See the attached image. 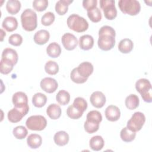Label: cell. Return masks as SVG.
Wrapping results in <instances>:
<instances>
[{"label": "cell", "mask_w": 152, "mask_h": 152, "mask_svg": "<svg viewBox=\"0 0 152 152\" xmlns=\"http://www.w3.org/2000/svg\"><path fill=\"white\" fill-rule=\"evenodd\" d=\"M21 23L23 29L26 31L34 30L37 26L36 13L30 8L26 9L21 15Z\"/></svg>", "instance_id": "1"}, {"label": "cell", "mask_w": 152, "mask_h": 152, "mask_svg": "<svg viewBox=\"0 0 152 152\" xmlns=\"http://www.w3.org/2000/svg\"><path fill=\"white\" fill-rule=\"evenodd\" d=\"M68 27L74 31L81 33L86 31L88 28V23L87 21L80 15L73 14L67 18Z\"/></svg>", "instance_id": "2"}, {"label": "cell", "mask_w": 152, "mask_h": 152, "mask_svg": "<svg viewBox=\"0 0 152 152\" xmlns=\"http://www.w3.org/2000/svg\"><path fill=\"white\" fill-rule=\"evenodd\" d=\"M135 88L144 102L147 103L152 102L151 84L148 80L141 78L137 80L135 83Z\"/></svg>", "instance_id": "3"}, {"label": "cell", "mask_w": 152, "mask_h": 152, "mask_svg": "<svg viewBox=\"0 0 152 152\" xmlns=\"http://www.w3.org/2000/svg\"><path fill=\"white\" fill-rule=\"evenodd\" d=\"M118 6L124 14L129 15H136L141 10V5L136 0H120Z\"/></svg>", "instance_id": "4"}, {"label": "cell", "mask_w": 152, "mask_h": 152, "mask_svg": "<svg viewBox=\"0 0 152 152\" xmlns=\"http://www.w3.org/2000/svg\"><path fill=\"white\" fill-rule=\"evenodd\" d=\"M26 125L27 128L32 131H42L47 125V121L42 115H33L27 118Z\"/></svg>", "instance_id": "5"}, {"label": "cell", "mask_w": 152, "mask_h": 152, "mask_svg": "<svg viewBox=\"0 0 152 152\" xmlns=\"http://www.w3.org/2000/svg\"><path fill=\"white\" fill-rule=\"evenodd\" d=\"M145 122L144 115L140 112H135L127 122L126 127L133 132H137L141 129Z\"/></svg>", "instance_id": "6"}, {"label": "cell", "mask_w": 152, "mask_h": 152, "mask_svg": "<svg viewBox=\"0 0 152 152\" xmlns=\"http://www.w3.org/2000/svg\"><path fill=\"white\" fill-rule=\"evenodd\" d=\"M115 1L113 0H100V8L103 11L104 17L109 20L115 19L117 15V10L115 5Z\"/></svg>", "instance_id": "7"}, {"label": "cell", "mask_w": 152, "mask_h": 152, "mask_svg": "<svg viewBox=\"0 0 152 152\" xmlns=\"http://www.w3.org/2000/svg\"><path fill=\"white\" fill-rule=\"evenodd\" d=\"M29 111V106H26L23 108L14 107L8 112V119L12 123H17L20 121L22 118L26 116Z\"/></svg>", "instance_id": "8"}, {"label": "cell", "mask_w": 152, "mask_h": 152, "mask_svg": "<svg viewBox=\"0 0 152 152\" xmlns=\"http://www.w3.org/2000/svg\"><path fill=\"white\" fill-rule=\"evenodd\" d=\"M115 36L112 35H99L97 41L99 48L104 51H107L112 49L115 45Z\"/></svg>", "instance_id": "9"}, {"label": "cell", "mask_w": 152, "mask_h": 152, "mask_svg": "<svg viewBox=\"0 0 152 152\" xmlns=\"http://www.w3.org/2000/svg\"><path fill=\"white\" fill-rule=\"evenodd\" d=\"M41 88L48 93L55 92L58 87L57 81L51 77H45L43 78L40 84Z\"/></svg>", "instance_id": "10"}, {"label": "cell", "mask_w": 152, "mask_h": 152, "mask_svg": "<svg viewBox=\"0 0 152 152\" xmlns=\"http://www.w3.org/2000/svg\"><path fill=\"white\" fill-rule=\"evenodd\" d=\"M61 41L64 47L67 50H74L78 43L77 37L70 33H65L61 38Z\"/></svg>", "instance_id": "11"}, {"label": "cell", "mask_w": 152, "mask_h": 152, "mask_svg": "<svg viewBox=\"0 0 152 152\" xmlns=\"http://www.w3.org/2000/svg\"><path fill=\"white\" fill-rule=\"evenodd\" d=\"M18 59V54L15 50L9 48L4 49L2 53V60L14 66L17 63Z\"/></svg>", "instance_id": "12"}, {"label": "cell", "mask_w": 152, "mask_h": 152, "mask_svg": "<svg viewBox=\"0 0 152 152\" xmlns=\"http://www.w3.org/2000/svg\"><path fill=\"white\" fill-rule=\"evenodd\" d=\"M12 103L15 107L23 108L28 105V98L26 93L22 91H18L14 93L12 98Z\"/></svg>", "instance_id": "13"}, {"label": "cell", "mask_w": 152, "mask_h": 152, "mask_svg": "<svg viewBox=\"0 0 152 152\" xmlns=\"http://www.w3.org/2000/svg\"><path fill=\"white\" fill-rule=\"evenodd\" d=\"M91 104L96 108L102 107L106 103V97L104 94L99 91L93 92L90 98Z\"/></svg>", "instance_id": "14"}, {"label": "cell", "mask_w": 152, "mask_h": 152, "mask_svg": "<svg viewBox=\"0 0 152 152\" xmlns=\"http://www.w3.org/2000/svg\"><path fill=\"white\" fill-rule=\"evenodd\" d=\"M121 116V112L118 107L115 105L107 106L105 110V116L106 119L111 122L118 121Z\"/></svg>", "instance_id": "15"}, {"label": "cell", "mask_w": 152, "mask_h": 152, "mask_svg": "<svg viewBox=\"0 0 152 152\" xmlns=\"http://www.w3.org/2000/svg\"><path fill=\"white\" fill-rule=\"evenodd\" d=\"M78 74L83 77L88 78L93 72V66L89 62H83L77 68Z\"/></svg>", "instance_id": "16"}, {"label": "cell", "mask_w": 152, "mask_h": 152, "mask_svg": "<svg viewBox=\"0 0 152 152\" xmlns=\"http://www.w3.org/2000/svg\"><path fill=\"white\" fill-rule=\"evenodd\" d=\"M50 37V34L46 30H40L37 31L34 35V42L39 45H43L46 43Z\"/></svg>", "instance_id": "17"}, {"label": "cell", "mask_w": 152, "mask_h": 152, "mask_svg": "<svg viewBox=\"0 0 152 152\" xmlns=\"http://www.w3.org/2000/svg\"><path fill=\"white\" fill-rule=\"evenodd\" d=\"M78 43L80 48L81 49L84 50H87L93 48L94 45V39L89 34H86L80 37Z\"/></svg>", "instance_id": "18"}, {"label": "cell", "mask_w": 152, "mask_h": 152, "mask_svg": "<svg viewBox=\"0 0 152 152\" xmlns=\"http://www.w3.org/2000/svg\"><path fill=\"white\" fill-rule=\"evenodd\" d=\"M2 27L8 32L15 30L18 27V21L16 18L13 17H7L2 23Z\"/></svg>", "instance_id": "19"}, {"label": "cell", "mask_w": 152, "mask_h": 152, "mask_svg": "<svg viewBox=\"0 0 152 152\" xmlns=\"http://www.w3.org/2000/svg\"><path fill=\"white\" fill-rule=\"evenodd\" d=\"M69 135L64 131L57 132L53 137L55 143L59 146H64L68 144L69 141Z\"/></svg>", "instance_id": "20"}, {"label": "cell", "mask_w": 152, "mask_h": 152, "mask_svg": "<svg viewBox=\"0 0 152 152\" xmlns=\"http://www.w3.org/2000/svg\"><path fill=\"white\" fill-rule=\"evenodd\" d=\"M104 145V141L102 136L96 135L93 136L90 140L89 145L91 149L93 151L101 150Z\"/></svg>", "instance_id": "21"}, {"label": "cell", "mask_w": 152, "mask_h": 152, "mask_svg": "<svg viewBox=\"0 0 152 152\" xmlns=\"http://www.w3.org/2000/svg\"><path fill=\"white\" fill-rule=\"evenodd\" d=\"M62 110L61 107L55 103L50 104L46 109V113L49 117L53 120L58 119L61 115Z\"/></svg>", "instance_id": "22"}, {"label": "cell", "mask_w": 152, "mask_h": 152, "mask_svg": "<svg viewBox=\"0 0 152 152\" xmlns=\"http://www.w3.org/2000/svg\"><path fill=\"white\" fill-rule=\"evenodd\" d=\"M27 143L31 148L36 149L39 148L42 143V137L37 134H31L27 138Z\"/></svg>", "instance_id": "23"}, {"label": "cell", "mask_w": 152, "mask_h": 152, "mask_svg": "<svg viewBox=\"0 0 152 152\" xmlns=\"http://www.w3.org/2000/svg\"><path fill=\"white\" fill-rule=\"evenodd\" d=\"M134 47L132 41L129 39H124L118 44V49L122 53H128L132 51Z\"/></svg>", "instance_id": "24"}, {"label": "cell", "mask_w": 152, "mask_h": 152, "mask_svg": "<svg viewBox=\"0 0 152 152\" xmlns=\"http://www.w3.org/2000/svg\"><path fill=\"white\" fill-rule=\"evenodd\" d=\"M73 1L69 0H59L55 5V11L59 15L65 14L68 10V6L71 4Z\"/></svg>", "instance_id": "25"}, {"label": "cell", "mask_w": 152, "mask_h": 152, "mask_svg": "<svg viewBox=\"0 0 152 152\" xmlns=\"http://www.w3.org/2000/svg\"><path fill=\"white\" fill-rule=\"evenodd\" d=\"M47 54L51 58H58L61 53V48L60 45L56 43L52 42L50 43L46 48Z\"/></svg>", "instance_id": "26"}, {"label": "cell", "mask_w": 152, "mask_h": 152, "mask_svg": "<svg viewBox=\"0 0 152 152\" xmlns=\"http://www.w3.org/2000/svg\"><path fill=\"white\" fill-rule=\"evenodd\" d=\"M21 2L17 0H9L6 4V9L8 13L12 15L17 14L21 8Z\"/></svg>", "instance_id": "27"}, {"label": "cell", "mask_w": 152, "mask_h": 152, "mask_svg": "<svg viewBox=\"0 0 152 152\" xmlns=\"http://www.w3.org/2000/svg\"><path fill=\"white\" fill-rule=\"evenodd\" d=\"M140 100L138 97L134 94H129L126 97L125 101L126 107L129 110L135 109L139 106Z\"/></svg>", "instance_id": "28"}, {"label": "cell", "mask_w": 152, "mask_h": 152, "mask_svg": "<svg viewBox=\"0 0 152 152\" xmlns=\"http://www.w3.org/2000/svg\"><path fill=\"white\" fill-rule=\"evenodd\" d=\"M47 102V97L41 93L34 94L32 97V103L36 107H42L45 105Z\"/></svg>", "instance_id": "29"}, {"label": "cell", "mask_w": 152, "mask_h": 152, "mask_svg": "<svg viewBox=\"0 0 152 152\" xmlns=\"http://www.w3.org/2000/svg\"><path fill=\"white\" fill-rule=\"evenodd\" d=\"M136 136V133L135 132H133L129 129L127 128V127H125L120 132V137L122 141L126 142H129L132 141Z\"/></svg>", "instance_id": "30"}, {"label": "cell", "mask_w": 152, "mask_h": 152, "mask_svg": "<svg viewBox=\"0 0 152 152\" xmlns=\"http://www.w3.org/2000/svg\"><path fill=\"white\" fill-rule=\"evenodd\" d=\"M56 100L61 105H66L70 100V94L66 90H60L56 96Z\"/></svg>", "instance_id": "31"}, {"label": "cell", "mask_w": 152, "mask_h": 152, "mask_svg": "<svg viewBox=\"0 0 152 152\" xmlns=\"http://www.w3.org/2000/svg\"><path fill=\"white\" fill-rule=\"evenodd\" d=\"M45 70L49 75H55L59 71V66L56 62L49 61L45 65Z\"/></svg>", "instance_id": "32"}, {"label": "cell", "mask_w": 152, "mask_h": 152, "mask_svg": "<svg viewBox=\"0 0 152 152\" xmlns=\"http://www.w3.org/2000/svg\"><path fill=\"white\" fill-rule=\"evenodd\" d=\"M66 114L68 116L72 119H77L81 118L83 114V112L77 109L73 104L68 107L66 110Z\"/></svg>", "instance_id": "33"}, {"label": "cell", "mask_w": 152, "mask_h": 152, "mask_svg": "<svg viewBox=\"0 0 152 152\" xmlns=\"http://www.w3.org/2000/svg\"><path fill=\"white\" fill-rule=\"evenodd\" d=\"M87 16L93 23H97L102 19L101 11L97 7L90 11H87Z\"/></svg>", "instance_id": "34"}, {"label": "cell", "mask_w": 152, "mask_h": 152, "mask_svg": "<svg viewBox=\"0 0 152 152\" xmlns=\"http://www.w3.org/2000/svg\"><path fill=\"white\" fill-rule=\"evenodd\" d=\"M12 133L17 139L22 140L26 138L28 134V131L26 127L23 126H17L13 129Z\"/></svg>", "instance_id": "35"}, {"label": "cell", "mask_w": 152, "mask_h": 152, "mask_svg": "<svg viewBox=\"0 0 152 152\" xmlns=\"http://www.w3.org/2000/svg\"><path fill=\"white\" fill-rule=\"evenodd\" d=\"M99 124H100L97 122L86 120L84 125V128L87 133L93 134L98 131L99 128Z\"/></svg>", "instance_id": "36"}, {"label": "cell", "mask_w": 152, "mask_h": 152, "mask_svg": "<svg viewBox=\"0 0 152 152\" xmlns=\"http://www.w3.org/2000/svg\"><path fill=\"white\" fill-rule=\"evenodd\" d=\"M72 104L75 107H76L82 112L86 111L87 108V103L86 100L84 98L81 97H76L74 99Z\"/></svg>", "instance_id": "37"}, {"label": "cell", "mask_w": 152, "mask_h": 152, "mask_svg": "<svg viewBox=\"0 0 152 152\" xmlns=\"http://www.w3.org/2000/svg\"><path fill=\"white\" fill-rule=\"evenodd\" d=\"M70 78L74 83H77V84L84 83L85 82H86V81L88 79V78H86L81 77L78 74L77 68H75L72 70V71L70 74Z\"/></svg>", "instance_id": "38"}, {"label": "cell", "mask_w": 152, "mask_h": 152, "mask_svg": "<svg viewBox=\"0 0 152 152\" xmlns=\"http://www.w3.org/2000/svg\"><path fill=\"white\" fill-rule=\"evenodd\" d=\"M55 19V17L53 13L47 12L42 17L41 23L45 26H49L54 22Z\"/></svg>", "instance_id": "39"}, {"label": "cell", "mask_w": 152, "mask_h": 152, "mask_svg": "<svg viewBox=\"0 0 152 152\" xmlns=\"http://www.w3.org/2000/svg\"><path fill=\"white\" fill-rule=\"evenodd\" d=\"M48 6L47 0H35L33 2V8L39 12L45 11Z\"/></svg>", "instance_id": "40"}, {"label": "cell", "mask_w": 152, "mask_h": 152, "mask_svg": "<svg viewBox=\"0 0 152 152\" xmlns=\"http://www.w3.org/2000/svg\"><path fill=\"white\" fill-rule=\"evenodd\" d=\"M87 120L93 121V122L100 124L102 121V116L99 111L91 110L87 113Z\"/></svg>", "instance_id": "41"}, {"label": "cell", "mask_w": 152, "mask_h": 152, "mask_svg": "<svg viewBox=\"0 0 152 152\" xmlns=\"http://www.w3.org/2000/svg\"><path fill=\"white\" fill-rule=\"evenodd\" d=\"M14 65L1 59L0 62V72L2 74L7 75L11 72Z\"/></svg>", "instance_id": "42"}, {"label": "cell", "mask_w": 152, "mask_h": 152, "mask_svg": "<svg viewBox=\"0 0 152 152\" xmlns=\"http://www.w3.org/2000/svg\"><path fill=\"white\" fill-rule=\"evenodd\" d=\"M8 42L13 46H18L21 45L23 42V37L19 34H13L10 36Z\"/></svg>", "instance_id": "43"}, {"label": "cell", "mask_w": 152, "mask_h": 152, "mask_svg": "<svg viewBox=\"0 0 152 152\" xmlns=\"http://www.w3.org/2000/svg\"><path fill=\"white\" fill-rule=\"evenodd\" d=\"M102 34L112 35L115 37L116 33L114 28H113L112 27L109 26H102L99 30V36Z\"/></svg>", "instance_id": "44"}, {"label": "cell", "mask_w": 152, "mask_h": 152, "mask_svg": "<svg viewBox=\"0 0 152 152\" xmlns=\"http://www.w3.org/2000/svg\"><path fill=\"white\" fill-rule=\"evenodd\" d=\"M97 4V0H84L83 1V6L87 11H90L96 8Z\"/></svg>", "instance_id": "45"}, {"label": "cell", "mask_w": 152, "mask_h": 152, "mask_svg": "<svg viewBox=\"0 0 152 152\" xmlns=\"http://www.w3.org/2000/svg\"><path fill=\"white\" fill-rule=\"evenodd\" d=\"M1 41L2 42L3 41V39H4V37L6 35V33L4 31V30L2 29L1 30Z\"/></svg>", "instance_id": "46"}]
</instances>
